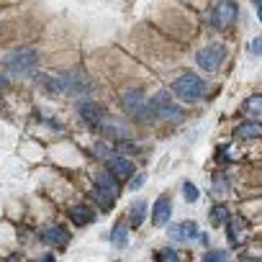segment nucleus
<instances>
[{"instance_id":"obj_1","label":"nucleus","mask_w":262,"mask_h":262,"mask_svg":"<svg viewBox=\"0 0 262 262\" xmlns=\"http://www.w3.org/2000/svg\"><path fill=\"white\" fill-rule=\"evenodd\" d=\"M36 64H39V52L34 47H18V49L8 52V57H6V67L18 77L34 75Z\"/></svg>"},{"instance_id":"obj_2","label":"nucleus","mask_w":262,"mask_h":262,"mask_svg":"<svg viewBox=\"0 0 262 262\" xmlns=\"http://www.w3.org/2000/svg\"><path fill=\"white\" fill-rule=\"evenodd\" d=\"M206 88H208V82H206L203 77H198L195 72H185V75H180V77L172 82V93H175L180 100H185V103L201 100V98L206 95Z\"/></svg>"},{"instance_id":"obj_3","label":"nucleus","mask_w":262,"mask_h":262,"mask_svg":"<svg viewBox=\"0 0 262 262\" xmlns=\"http://www.w3.org/2000/svg\"><path fill=\"white\" fill-rule=\"evenodd\" d=\"M147 111H149V118H157V121H180L183 118V111L172 103L170 93H165V90H157V95H152V100L147 103Z\"/></svg>"},{"instance_id":"obj_4","label":"nucleus","mask_w":262,"mask_h":262,"mask_svg":"<svg viewBox=\"0 0 262 262\" xmlns=\"http://www.w3.org/2000/svg\"><path fill=\"white\" fill-rule=\"evenodd\" d=\"M121 105L126 108L128 116H134L139 121H147L149 118V111H147V98L139 88H131V90H123L121 93Z\"/></svg>"},{"instance_id":"obj_5","label":"nucleus","mask_w":262,"mask_h":262,"mask_svg":"<svg viewBox=\"0 0 262 262\" xmlns=\"http://www.w3.org/2000/svg\"><path fill=\"white\" fill-rule=\"evenodd\" d=\"M93 88H90V80L82 75V72H64L57 77V93H67V95H88Z\"/></svg>"},{"instance_id":"obj_6","label":"nucleus","mask_w":262,"mask_h":262,"mask_svg":"<svg viewBox=\"0 0 262 262\" xmlns=\"http://www.w3.org/2000/svg\"><path fill=\"white\" fill-rule=\"evenodd\" d=\"M224 59H226V47L224 44H208L195 54L198 67H203L206 72H216L224 64Z\"/></svg>"},{"instance_id":"obj_7","label":"nucleus","mask_w":262,"mask_h":262,"mask_svg":"<svg viewBox=\"0 0 262 262\" xmlns=\"http://www.w3.org/2000/svg\"><path fill=\"white\" fill-rule=\"evenodd\" d=\"M236 16H239L236 3H231V0H224V3H216V6L211 8V26H213V29H229V26H234Z\"/></svg>"},{"instance_id":"obj_8","label":"nucleus","mask_w":262,"mask_h":262,"mask_svg":"<svg viewBox=\"0 0 262 262\" xmlns=\"http://www.w3.org/2000/svg\"><path fill=\"white\" fill-rule=\"evenodd\" d=\"M167 234H170L172 242H180V244H185V242H206V236L201 234L198 224H193V221L172 224V226L167 229Z\"/></svg>"},{"instance_id":"obj_9","label":"nucleus","mask_w":262,"mask_h":262,"mask_svg":"<svg viewBox=\"0 0 262 262\" xmlns=\"http://www.w3.org/2000/svg\"><path fill=\"white\" fill-rule=\"evenodd\" d=\"M80 118L93 131H103V126H105V111L95 103H80Z\"/></svg>"},{"instance_id":"obj_10","label":"nucleus","mask_w":262,"mask_h":262,"mask_svg":"<svg viewBox=\"0 0 262 262\" xmlns=\"http://www.w3.org/2000/svg\"><path fill=\"white\" fill-rule=\"evenodd\" d=\"M105 165H108V172H111L113 178H131V175H134V170H137L134 162L126 160V157H121V155H108Z\"/></svg>"},{"instance_id":"obj_11","label":"nucleus","mask_w":262,"mask_h":262,"mask_svg":"<svg viewBox=\"0 0 262 262\" xmlns=\"http://www.w3.org/2000/svg\"><path fill=\"white\" fill-rule=\"evenodd\" d=\"M41 239H44L49 247H67L70 231H67L62 224H54V226H47V229L41 231Z\"/></svg>"},{"instance_id":"obj_12","label":"nucleus","mask_w":262,"mask_h":262,"mask_svg":"<svg viewBox=\"0 0 262 262\" xmlns=\"http://www.w3.org/2000/svg\"><path fill=\"white\" fill-rule=\"evenodd\" d=\"M170 216H172V201H170V195H160L157 203H155V208H152L155 226H165L170 221Z\"/></svg>"},{"instance_id":"obj_13","label":"nucleus","mask_w":262,"mask_h":262,"mask_svg":"<svg viewBox=\"0 0 262 262\" xmlns=\"http://www.w3.org/2000/svg\"><path fill=\"white\" fill-rule=\"evenodd\" d=\"M93 180H95V188H100V190L108 193L111 198L118 195V180H116L108 170H95V172H93Z\"/></svg>"},{"instance_id":"obj_14","label":"nucleus","mask_w":262,"mask_h":262,"mask_svg":"<svg viewBox=\"0 0 262 262\" xmlns=\"http://www.w3.org/2000/svg\"><path fill=\"white\" fill-rule=\"evenodd\" d=\"M70 219H72L75 226H88V224L95 219V211L88 208V206H72V208H70Z\"/></svg>"},{"instance_id":"obj_15","label":"nucleus","mask_w":262,"mask_h":262,"mask_svg":"<svg viewBox=\"0 0 262 262\" xmlns=\"http://www.w3.org/2000/svg\"><path fill=\"white\" fill-rule=\"evenodd\" d=\"M259 131H262V126H259V121H244V123H239L236 126V139H257L259 137Z\"/></svg>"},{"instance_id":"obj_16","label":"nucleus","mask_w":262,"mask_h":262,"mask_svg":"<svg viewBox=\"0 0 262 262\" xmlns=\"http://www.w3.org/2000/svg\"><path fill=\"white\" fill-rule=\"evenodd\" d=\"M111 242H113L118 249H123V247H126V242H128V231H126V224H123V221H118V224L113 226Z\"/></svg>"},{"instance_id":"obj_17","label":"nucleus","mask_w":262,"mask_h":262,"mask_svg":"<svg viewBox=\"0 0 262 262\" xmlns=\"http://www.w3.org/2000/svg\"><path fill=\"white\" fill-rule=\"evenodd\" d=\"M144 211H147V203L144 201H137L134 206H131V226L139 229L142 221H144Z\"/></svg>"},{"instance_id":"obj_18","label":"nucleus","mask_w":262,"mask_h":262,"mask_svg":"<svg viewBox=\"0 0 262 262\" xmlns=\"http://www.w3.org/2000/svg\"><path fill=\"white\" fill-rule=\"evenodd\" d=\"M229 219H231V216H229V208H226V206H213V208H211V221H213L216 226H226Z\"/></svg>"},{"instance_id":"obj_19","label":"nucleus","mask_w":262,"mask_h":262,"mask_svg":"<svg viewBox=\"0 0 262 262\" xmlns=\"http://www.w3.org/2000/svg\"><path fill=\"white\" fill-rule=\"evenodd\" d=\"M226 229H229V244H239V239H242V224L236 219H229L226 221Z\"/></svg>"},{"instance_id":"obj_20","label":"nucleus","mask_w":262,"mask_h":262,"mask_svg":"<svg viewBox=\"0 0 262 262\" xmlns=\"http://www.w3.org/2000/svg\"><path fill=\"white\" fill-rule=\"evenodd\" d=\"M155 262H180V254L175 249H160L155 254Z\"/></svg>"},{"instance_id":"obj_21","label":"nucleus","mask_w":262,"mask_h":262,"mask_svg":"<svg viewBox=\"0 0 262 262\" xmlns=\"http://www.w3.org/2000/svg\"><path fill=\"white\" fill-rule=\"evenodd\" d=\"M259 108H262V98H259V95H252V98H247V103H244V111H247L249 116H257V113H259Z\"/></svg>"},{"instance_id":"obj_22","label":"nucleus","mask_w":262,"mask_h":262,"mask_svg":"<svg viewBox=\"0 0 262 262\" xmlns=\"http://www.w3.org/2000/svg\"><path fill=\"white\" fill-rule=\"evenodd\" d=\"M198 195H201V193H198V188H195L193 183H188V180H185V183H183V198H185L188 203H195V201H198Z\"/></svg>"},{"instance_id":"obj_23","label":"nucleus","mask_w":262,"mask_h":262,"mask_svg":"<svg viewBox=\"0 0 262 262\" xmlns=\"http://www.w3.org/2000/svg\"><path fill=\"white\" fill-rule=\"evenodd\" d=\"M93 198H95V201H98V206H100V208H105V211L113 206V198H111L108 193H103L100 188H95V190H93Z\"/></svg>"},{"instance_id":"obj_24","label":"nucleus","mask_w":262,"mask_h":262,"mask_svg":"<svg viewBox=\"0 0 262 262\" xmlns=\"http://www.w3.org/2000/svg\"><path fill=\"white\" fill-rule=\"evenodd\" d=\"M201 262H226V252H206V257Z\"/></svg>"},{"instance_id":"obj_25","label":"nucleus","mask_w":262,"mask_h":262,"mask_svg":"<svg viewBox=\"0 0 262 262\" xmlns=\"http://www.w3.org/2000/svg\"><path fill=\"white\" fill-rule=\"evenodd\" d=\"M144 180H147V175H137L134 180L128 183V190H139V188L144 185Z\"/></svg>"},{"instance_id":"obj_26","label":"nucleus","mask_w":262,"mask_h":262,"mask_svg":"<svg viewBox=\"0 0 262 262\" xmlns=\"http://www.w3.org/2000/svg\"><path fill=\"white\" fill-rule=\"evenodd\" d=\"M213 188H216V193L224 190V188H226V178H224V175H216V178H213Z\"/></svg>"},{"instance_id":"obj_27","label":"nucleus","mask_w":262,"mask_h":262,"mask_svg":"<svg viewBox=\"0 0 262 262\" xmlns=\"http://www.w3.org/2000/svg\"><path fill=\"white\" fill-rule=\"evenodd\" d=\"M3 88H8V77H6V75H0V90H3Z\"/></svg>"},{"instance_id":"obj_28","label":"nucleus","mask_w":262,"mask_h":262,"mask_svg":"<svg viewBox=\"0 0 262 262\" xmlns=\"http://www.w3.org/2000/svg\"><path fill=\"white\" fill-rule=\"evenodd\" d=\"M259 47H262V44H259V39H254V41H252V52H259Z\"/></svg>"},{"instance_id":"obj_29","label":"nucleus","mask_w":262,"mask_h":262,"mask_svg":"<svg viewBox=\"0 0 262 262\" xmlns=\"http://www.w3.org/2000/svg\"><path fill=\"white\" fill-rule=\"evenodd\" d=\"M239 262H259V259H254V257H242Z\"/></svg>"}]
</instances>
